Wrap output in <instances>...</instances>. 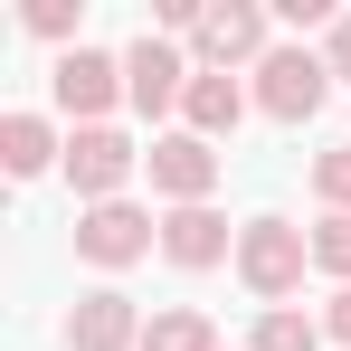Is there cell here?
<instances>
[{
    "instance_id": "cell-1",
    "label": "cell",
    "mask_w": 351,
    "mask_h": 351,
    "mask_svg": "<svg viewBox=\"0 0 351 351\" xmlns=\"http://www.w3.org/2000/svg\"><path fill=\"white\" fill-rule=\"evenodd\" d=\"M304 266H313V237L294 228V219H247V228H237V276H247V294L285 304V294L304 285Z\"/></svg>"
},
{
    "instance_id": "cell-2",
    "label": "cell",
    "mask_w": 351,
    "mask_h": 351,
    "mask_svg": "<svg viewBox=\"0 0 351 351\" xmlns=\"http://www.w3.org/2000/svg\"><path fill=\"white\" fill-rule=\"evenodd\" d=\"M323 95H332V66L313 58V48H266V66H256V105H266L276 123L323 114Z\"/></svg>"
},
{
    "instance_id": "cell-3",
    "label": "cell",
    "mask_w": 351,
    "mask_h": 351,
    "mask_svg": "<svg viewBox=\"0 0 351 351\" xmlns=\"http://www.w3.org/2000/svg\"><path fill=\"white\" fill-rule=\"evenodd\" d=\"M133 162H143V152L123 143L114 123H76V143H66V180H76V199H86V209H105L123 180H133Z\"/></svg>"
},
{
    "instance_id": "cell-4",
    "label": "cell",
    "mask_w": 351,
    "mask_h": 351,
    "mask_svg": "<svg viewBox=\"0 0 351 351\" xmlns=\"http://www.w3.org/2000/svg\"><path fill=\"white\" fill-rule=\"evenodd\" d=\"M143 171H152V190H162L171 209H199V199L219 190V143H199V133H162V143L143 152Z\"/></svg>"
},
{
    "instance_id": "cell-5",
    "label": "cell",
    "mask_w": 351,
    "mask_h": 351,
    "mask_svg": "<svg viewBox=\"0 0 351 351\" xmlns=\"http://www.w3.org/2000/svg\"><path fill=\"white\" fill-rule=\"evenodd\" d=\"M152 247H162V228H152L133 199H105V209L76 219V256H95V266H143Z\"/></svg>"
},
{
    "instance_id": "cell-6",
    "label": "cell",
    "mask_w": 351,
    "mask_h": 351,
    "mask_svg": "<svg viewBox=\"0 0 351 351\" xmlns=\"http://www.w3.org/2000/svg\"><path fill=\"white\" fill-rule=\"evenodd\" d=\"M190 48H199V66H209V76H219V66H266V10H256V0H219V10H209V19H199V38H190Z\"/></svg>"
},
{
    "instance_id": "cell-7",
    "label": "cell",
    "mask_w": 351,
    "mask_h": 351,
    "mask_svg": "<svg viewBox=\"0 0 351 351\" xmlns=\"http://www.w3.org/2000/svg\"><path fill=\"white\" fill-rule=\"evenodd\" d=\"M66 351H143L133 294H123V285H95V294H76V313H66Z\"/></svg>"
},
{
    "instance_id": "cell-8",
    "label": "cell",
    "mask_w": 351,
    "mask_h": 351,
    "mask_svg": "<svg viewBox=\"0 0 351 351\" xmlns=\"http://www.w3.org/2000/svg\"><path fill=\"white\" fill-rule=\"evenodd\" d=\"M48 86H58V105H66L76 123H105V105L123 95V58H105V48H66Z\"/></svg>"
},
{
    "instance_id": "cell-9",
    "label": "cell",
    "mask_w": 351,
    "mask_h": 351,
    "mask_svg": "<svg viewBox=\"0 0 351 351\" xmlns=\"http://www.w3.org/2000/svg\"><path fill=\"white\" fill-rule=\"evenodd\" d=\"M123 95H133L143 114H171L180 95H190V58H180L171 38H133V58H123Z\"/></svg>"
},
{
    "instance_id": "cell-10",
    "label": "cell",
    "mask_w": 351,
    "mask_h": 351,
    "mask_svg": "<svg viewBox=\"0 0 351 351\" xmlns=\"http://www.w3.org/2000/svg\"><path fill=\"white\" fill-rule=\"evenodd\" d=\"M162 256H171L180 276H209V266L228 256V219H219L209 199H199V209H171V219H162Z\"/></svg>"
},
{
    "instance_id": "cell-11",
    "label": "cell",
    "mask_w": 351,
    "mask_h": 351,
    "mask_svg": "<svg viewBox=\"0 0 351 351\" xmlns=\"http://www.w3.org/2000/svg\"><path fill=\"white\" fill-rule=\"evenodd\" d=\"M180 114H190V133H199V143H209V133H237V114H247V86L199 66V76H190V95H180Z\"/></svg>"
},
{
    "instance_id": "cell-12",
    "label": "cell",
    "mask_w": 351,
    "mask_h": 351,
    "mask_svg": "<svg viewBox=\"0 0 351 351\" xmlns=\"http://www.w3.org/2000/svg\"><path fill=\"white\" fill-rule=\"evenodd\" d=\"M48 162H66L48 123H38V114H0V171H10V180H38Z\"/></svg>"
},
{
    "instance_id": "cell-13",
    "label": "cell",
    "mask_w": 351,
    "mask_h": 351,
    "mask_svg": "<svg viewBox=\"0 0 351 351\" xmlns=\"http://www.w3.org/2000/svg\"><path fill=\"white\" fill-rule=\"evenodd\" d=\"M143 351H219V332H209V313H199V304H171V313H152V323H143Z\"/></svg>"
},
{
    "instance_id": "cell-14",
    "label": "cell",
    "mask_w": 351,
    "mask_h": 351,
    "mask_svg": "<svg viewBox=\"0 0 351 351\" xmlns=\"http://www.w3.org/2000/svg\"><path fill=\"white\" fill-rule=\"evenodd\" d=\"M247 351H323V323H304L294 304H266V313H256V342H247Z\"/></svg>"
},
{
    "instance_id": "cell-15",
    "label": "cell",
    "mask_w": 351,
    "mask_h": 351,
    "mask_svg": "<svg viewBox=\"0 0 351 351\" xmlns=\"http://www.w3.org/2000/svg\"><path fill=\"white\" fill-rule=\"evenodd\" d=\"M313 266H323V276H351V209H332V219L313 228Z\"/></svg>"
},
{
    "instance_id": "cell-16",
    "label": "cell",
    "mask_w": 351,
    "mask_h": 351,
    "mask_svg": "<svg viewBox=\"0 0 351 351\" xmlns=\"http://www.w3.org/2000/svg\"><path fill=\"white\" fill-rule=\"evenodd\" d=\"M313 199L323 209H351V152H323L313 162Z\"/></svg>"
},
{
    "instance_id": "cell-17",
    "label": "cell",
    "mask_w": 351,
    "mask_h": 351,
    "mask_svg": "<svg viewBox=\"0 0 351 351\" xmlns=\"http://www.w3.org/2000/svg\"><path fill=\"white\" fill-rule=\"evenodd\" d=\"M29 29L38 38H76V0H29Z\"/></svg>"
},
{
    "instance_id": "cell-18",
    "label": "cell",
    "mask_w": 351,
    "mask_h": 351,
    "mask_svg": "<svg viewBox=\"0 0 351 351\" xmlns=\"http://www.w3.org/2000/svg\"><path fill=\"white\" fill-rule=\"evenodd\" d=\"M323 332H332V342H342V351H351V285H342V294H332V304H323Z\"/></svg>"
},
{
    "instance_id": "cell-19",
    "label": "cell",
    "mask_w": 351,
    "mask_h": 351,
    "mask_svg": "<svg viewBox=\"0 0 351 351\" xmlns=\"http://www.w3.org/2000/svg\"><path fill=\"white\" fill-rule=\"evenodd\" d=\"M323 66H332V76H351V10L332 19V48H323Z\"/></svg>"
}]
</instances>
